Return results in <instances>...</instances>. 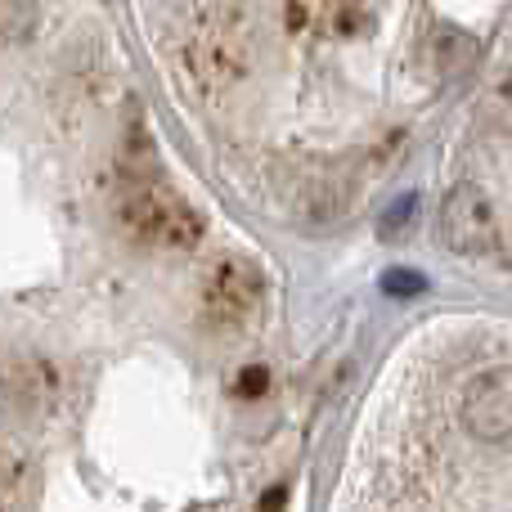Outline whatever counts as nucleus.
I'll return each instance as SVG.
<instances>
[{
	"label": "nucleus",
	"mask_w": 512,
	"mask_h": 512,
	"mask_svg": "<svg viewBox=\"0 0 512 512\" xmlns=\"http://www.w3.org/2000/svg\"><path fill=\"white\" fill-rule=\"evenodd\" d=\"M117 216H122V230L135 243H149V248H194L207 230L203 212L189 198H180L167 185H153V180L126 189Z\"/></svg>",
	"instance_id": "nucleus-1"
},
{
	"label": "nucleus",
	"mask_w": 512,
	"mask_h": 512,
	"mask_svg": "<svg viewBox=\"0 0 512 512\" xmlns=\"http://www.w3.org/2000/svg\"><path fill=\"white\" fill-rule=\"evenodd\" d=\"M265 297V274L248 256H221L198 283V306L212 328H234L248 324Z\"/></svg>",
	"instance_id": "nucleus-2"
},
{
	"label": "nucleus",
	"mask_w": 512,
	"mask_h": 512,
	"mask_svg": "<svg viewBox=\"0 0 512 512\" xmlns=\"http://www.w3.org/2000/svg\"><path fill=\"white\" fill-rule=\"evenodd\" d=\"M436 234H441L445 252L459 256H490L499 248V221L490 194L481 185H454L441 198V212H436Z\"/></svg>",
	"instance_id": "nucleus-3"
},
{
	"label": "nucleus",
	"mask_w": 512,
	"mask_h": 512,
	"mask_svg": "<svg viewBox=\"0 0 512 512\" xmlns=\"http://www.w3.org/2000/svg\"><path fill=\"white\" fill-rule=\"evenodd\" d=\"M459 418L481 445L508 441L512 436V364L481 369L477 378L463 387Z\"/></svg>",
	"instance_id": "nucleus-4"
},
{
	"label": "nucleus",
	"mask_w": 512,
	"mask_h": 512,
	"mask_svg": "<svg viewBox=\"0 0 512 512\" xmlns=\"http://www.w3.org/2000/svg\"><path fill=\"white\" fill-rule=\"evenodd\" d=\"M36 27V0H0V45L23 41Z\"/></svg>",
	"instance_id": "nucleus-5"
},
{
	"label": "nucleus",
	"mask_w": 512,
	"mask_h": 512,
	"mask_svg": "<svg viewBox=\"0 0 512 512\" xmlns=\"http://www.w3.org/2000/svg\"><path fill=\"white\" fill-rule=\"evenodd\" d=\"M486 117H490V126H495V131L512 135V72H508L504 81H499L495 90H490V99H486Z\"/></svg>",
	"instance_id": "nucleus-6"
},
{
	"label": "nucleus",
	"mask_w": 512,
	"mask_h": 512,
	"mask_svg": "<svg viewBox=\"0 0 512 512\" xmlns=\"http://www.w3.org/2000/svg\"><path fill=\"white\" fill-rule=\"evenodd\" d=\"M382 292H387V297H418V292H423V274L418 270H387L382 274Z\"/></svg>",
	"instance_id": "nucleus-7"
},
{
	"label": "nucleus",
	"mask_w": 512,
	"mask_h": 512,
	"mask_svg": "<svg viewBox=\"0 0 512 512\" xmlns=\"http://www.w3.org/2000/svg\"><path fill=\"white\" fill-rule=\"evenodd\" d=\"M409 212H414V194H405V198H400V203H396V212H391L387 221H382V230H387V239H391V230H400V225L409 221Z\"/></svg>",
	"instance_id": "nucleus-8"
},
{
	"label": "nucleus",
	"mask_w": 512,
	"mask_h": 512,
	"mask_svg": "<svg viewBox=\"0 0 512 512\" xmlns=\"http://www.w3.org/2000/svg\"><path fill=\"white\" fill-rule=\"evenodd\" d=\"M270 387V378H265V369H248L239 382V396H261V391Z\"/></svg>",
	"instance_id": "nucleus-9"
}]
</instances>
